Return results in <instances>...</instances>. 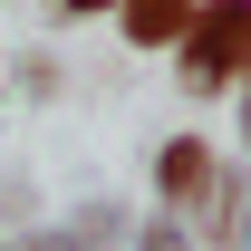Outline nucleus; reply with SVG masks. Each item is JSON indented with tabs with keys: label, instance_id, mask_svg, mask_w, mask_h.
Returning a JSON list of instances; mask_svg holds the SVG:
<instances>
[{
	"label": "nucleus",
	"instance_id": "1",
	"mask_svg": "<svg viewBox=\"0 0 251 251\" xmlns=\"http://www.w3.org/2000/svg\"><path fill=\"white\" fill-rule=\"evenodd\" d=\"M213 174H222V155L203 145V135H164V145H155V193H164V213H203Z\"/></svg>",
	"mask_w": 251,
	"mask_h": 251
},
{
	"label": "nucleus",
	"instance_id": "2",
	"mask_svg": "<svg viewBox=\"0 0 251 251\" xmlns=\"http://www.w3.org/2000/svg\"><path fill=\"white\" fill-rule=\"evenodd\" d=\"M116 29L135 39V49H174V39L193 29V0H116Z\"/></svg>",
	"mask_w": 251,
	"mask_h": 251
},
{
	"label": "nucleus",
	"instance_id": "3",
	"mask_svg": "<svg viewBox=\"0 0 251 251\" xmlns=\"http://www.w3.org/2000/svg\"><path fill=\"white\" fill-rule=\"evenodd\" d=\"M135 251H193V232H184V213H155L145 232H135Z\"/></svg>",
	"mask_w": 251,
	"mask_h": 251
},
{
	"label": "nucleus",
	"instance_id": "4",
	"mask_svg": "<svg viewBox=\"0 0 251 251\" xmlns=\"http://www.w3.org/2000/svg\"><path fill=\"white\" fill-rule=\"evenodd\" d=\"M20 251H77V232H29Z\"/></svg>",
	"mask_w": 251,
	"mask_h": 251
},
{
	"label": "nucleus",
	"instance_id": "5",
	"mask_svg": "<svg viewBox=\"0 0 251 251\" xmlns=\"http://www.w3.org/2000/svg\"><path fill=\"white\" fill-rule=\"evenodd\" d=\"M97 10H116V0H58V20H97Z\"/></svg>",
	"mask_w": 251,
	"mask_h": 251
},
{
	"label": "nucleus",
	"instance_id": "6",
	"mask_svg": "<svg viewBox=\"0 0 251 251\" xmlns=\"http://www.w3.org/2000/svg\"><path fill=\"white\" fill-rule=\"evenodd\" d=\"M242 145H251V87H242Z\"/></svg>",
	"mask_w": 251,
	"mask_h": 251
},
{
	"label": "nucleus",
	"instance_id": "7",
	"mask_svg": "<svg viewBox=\"0 0 251 251\" xmlns=\"http://www.w3.org/2000/svg\"><path fill=\"white\" fill-rule=\"evenodd\" d=\"M242 87H251V49H242Z\"/></svg>",
	"mask_w": 251,
	"mask_h": 251
}]
</instances>
